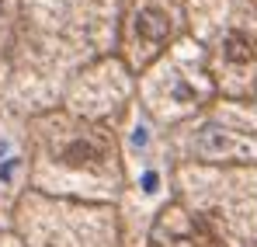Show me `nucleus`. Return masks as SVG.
I'll list each match as a JSON object with an SVG mask.
<instances>
[{
  "mask_svg": "<svg viewBox=\"0 0 257 247\" xmlns=\"http://www.w3.org/2000/svg\"><path fill=\"white\" fill-rule=\"evenodd\" d=\"M226 49H229V59H250V49H247V42L236 39V35L226 42Z\"/></svg>",
  "mask_w": 257,
  "mask_h": 247,
  "instance_id": "nucleus-2",
  "label": "nucleus"
},
{
  "mask_svg": "<svg viewBox=\"0 0 257 247\" xmlns=\"http://www.w3.org/2000/svg\"><path fill=\"white\" fill-rule=\"evenodd\" d=\"M143 188L153 192V188H157V174H143Z\"/></svg>",
  "mask_w": 257,
  "mask_h": 247,
  "instance_id": "nucleus-3",
  "label": "nucleus"
},
{
  "mask_svg": "<svg viewBox=\"0 0 257 247\" xmlns=\"http://www.w3.org/2000/svg\"><path fill=\"white\" fill-rule=\"evenodd\" d=\"M101 160V153L90 146V143H73L70 150H66V164H73V167H94Z\"/></svg>",
  "mask_w": 257,
  "mask_h": 247,
  "instance_id": "nucleus-1",
  "label": "nucleus"
}]
</instances>
